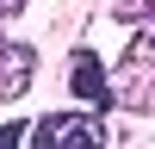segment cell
Returning a JSON list of instances; mask_svg holds the SVG:
<instances>
[{
	"label": "cell",
	"instance_id": "obj_1",
	"mask_svg": "<svg viewBox=\"0 0 155 149\" xmlns=\"http://www.w3.org/2000/svg\"><path fill=\"white\" fill-rule=\"evenodd\" d=\"M31 149H106L99 112H50L31 124Z\"/></svg>",
	"mask_w": 155,
	"mask_h": 149
},
{
	"label": "cell",
	"instance_id": "obj_2",
	"mask_svg": "<svg viewBox=\"0 0 155 149\" xmlns=\"http://www.w3.org/2000/svg\"><path fill=\"white\" fill-rule=\"evenodd\" d=\"M112 12L124 25H137V44L124 50V68H149V56H155V0H112Z\"/></svg>",
	"mask_w": 155,
	"mask_h": 149
},
{
	"label": "cell",
	"instance_id": "obj_3",
	"mask_svg": "<svg viewBox=\"0 0 155 149\" xmlns=\"http://www.w3.org/2000/svg\"><path fill=\"white\" fill-rule=\"evenodd\" d=\"M31 74H37V50L0 37V106H12V99L25 93V87H31Z\"/></svg>",
	"mask_w": 155,
	"mask_h": 149
},
{
	"label": "cell",
	"instance_id": "obj_4",
	"mask_svg": "<svg viewBox=\"0 0 155 149\" xmlns=\"http://www.w3.org/2000/svg\"><path fill=\"white\" fill-rule=\"evenodd\" d=\"M68 81H74V93H81V99H93V106H106L112 112V99H118V87H112L106 81V68H99V56H93V50H74V68H68Z\"/></svg>",
	"mask_w": 155,
	"mask_h": 149
},
{
	"label": "cell",
	"instance_id": "obj_5",
	"mask_svg": "<svg viewBox=\"0 0 155 149\" xmlns=\"http://www.w3.org/2000/svg\"><path fill=\"white\" fill-rule=\"evenodd\" d=\"M25 6V0H0V19H12V12H19Z\"/></svg>",
	"mask_w": 155,
	"mask_h": 149
}]
</instances>
